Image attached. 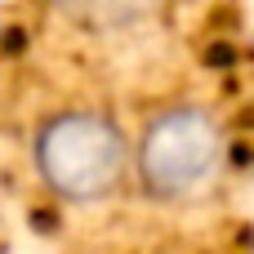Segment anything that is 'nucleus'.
<instances>
[{"label":"nucleus","instance_id":"obj_1","mask_svg":"<svg viewBox=\"0 0 254 254\" xmlns=\"http://www.w3.org/2000/svg\"><path fill=\"white\" fill-rule=\"evenodd\" d=\"M36 170L67 201H98L125 174V143L107 116L63 112L36 134Z\"/></svg>","mask_w":254,"mask_h":254},{"label":"nucleus","instance_id":"obj_2","mask_svg":"<svg viewBox=\"0 0 254 254\" xmlns=\"http://www.w3.org/2000/svg\"><path fill=\"white\" fill-rule=\"evenodd\" d=\"M143 179L161 196H183L201 188L219 161V134L201 112H165L143 138Z\"/></svg>","mask_w":254,"mask_h":254},{"label":"nucleus","instance_id":"obj_3","mask_svg":"<svg viewBox=\"0 0 254 254\" xmlns=\"http://www.w3.org/2000/svg\"><path fill=\"white\" fill-rule=\"evenodd\" d=\"M58 4H63L76 22L107 31V27H129V22L147 18L161 0H58Z\"/></svg>","mask_w":254,"mask_h":254}]
</instances>
